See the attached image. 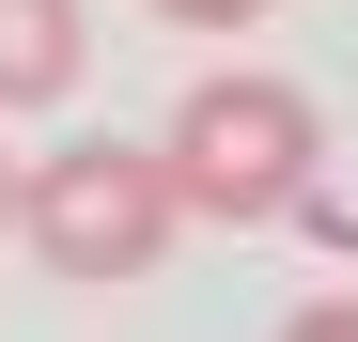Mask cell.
<instances>
[{
  "label": "cell",
  "mask_w": 358,
  "mask_h": 342,
  "mask_svg": "<svg viewBox=\"0 0 358 342\" xmlns=\"http://www.w3.org/2000/svg\"><path fill=\"white\" fill-rule=\"evenodd\" d=\"M312 156H327V109L265 78V63H218L171 94L156 125V171H171V218H218V234H265V218L312 202Z\"/></svg>",
  "instance_id": "6da1fadb"
},
{
  "label": "cell",
  "mask_w": 358,
  "mask_h": 342,
  "mask_svg": "<svg viewBox=\"0 0 358 342\" xmlns=\"http://www.w3.org/2000/svg\"><path fill=\"white\" fill-rule=\"evenodd\" d=\"M16 234H31L47 280L109 296V280H156V249L187 234V218H171L156 140H63V156H16Z\"/></svg>",
  "instance_id": "7a4b0ae2"
},
{
  "label": "cell",
  "mask_w": 358,
  "mask_h": 342,
  "mask_svg": "<svg viewBox=\"0 0 358 342\" xmlns=\"http://www.w3.org/2000/svg\"><path fill=\"white\" fill-rule=\"evenodd\" d=\"M94 78V0H0V109H63Z\"/></svg>",
  "instance_id": "3957f363"
},
{
  "label": "cell",
  "mask_w": 358,
  "mask_h": 342,
  "mask_svg": "<svg viewBox=\"0 0 358 342\" xmlns=\"http://www.w3.org/2000/svg\"><path fill=\"white\" fill-rule=\"evenodd\" d=\"M156 16H171V31H250L265 0H156Z\"/></svg>",
  "instance_id": "277c9868"
},
{
  "label": "cell",
  "mask_w": 358,
  "mask_h": 342,
  "mask_svg": "<svg viewBox=\"0 0 358 342\" xmlns=\"http://www.w3.org/2000/svg\"><path fill=\"white\" fill-rule=\"evenodd\" d=\"M280 342H358V296H312V311H296Z\"/></svg>",
  "instance_id": "5b68a950"
},
{
  "label": "cell",
  "mask_w": 358,
  "mask_h": 342,
  "mask_svg": "<svg viewBox=\"0 0 358 342\" xmlns=\"http://www.w3.org/2000/svg\"><path fill=\"white\" fill-rule=\"evenodd\" d=\"M0 234H16V156H0Z\"/></svg>",
  "instance_id": "8992f818"
}]
</instances>
